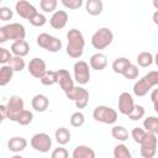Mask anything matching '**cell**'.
I'll return each instance as SVG.
<instances>
[{
    "mask_svg": "<svg viewBox=\"0 0 158 158\" xmlns=\"http://www.w3.org/2000/svg\"><path fill=\"white\" fill-rule=\"evenodd\" d=\"M67 54L73 59H79L84 53L85 40L84 35L78 28H70L67 32Z\"/></svg>",
    "mask_w": 158,
    "mask_h": 158,
    "instance_id": "obj_1",
    "label": "cell"
},
{
    "mask_svg": "<svg viewBox=\"0 0 158 158\" xmlns=\"http://www.w3.org/2000/svg\"><path fill=\"white\" fill-rule=\"evenodd\" d=\"M114 41V33L107 27H101L94 32L91 36V46L95 49H105Z\"/></svg>",
    "mask_w": 158,
    "mask_h": 158,
    "instance_id": "obj_2",
    "label": "cell"
},
{
    "mask_svg": "<svg viewBox=\"0 0 158 158\" xmlns=\"http://www.w3.org/2000/svg\"><path fill=\"white\" fill-rule=\"evenodd\" d=\"M117 111L110 106L106 105H99L93 111V117L95 121L105 123V125H112L117 121Z\"/></svg>",
    "mask_w": 158,
    "mask_h": 158,
    "instance_id": "obj_3",
    "label": "cell"
},
{
    "mask_svg": "<svg viewBox=\"0 0 158 158\" xmlns=\"http://www.w3.org/2000/svg\"><path fill=\"white\" fill-rule=\"evenodd\" d=\"M36 42L41 48H43V49H46V51H48L51 53L59 52L62 49V46H63L62 41L58 37L52 36V35L46 33V32L40 33L37 36V38H36Z\"/></svg>",
    "mask_w": 158,
    "mask_h": 158,
    "instance_id": "obj_4",
    "label": "cell"
},
{
    "mask_svg": "<svg viewBox=\"0 0 158 158\" xmlns=\"http://www.w3.org/2000/svg\"><path fill=\"white\" fill-rule=\"evenodd\" d=\"M157 144H158V138L154 133L147 132L143 141L139 143V153L143 158H153L157 154Z\"/></svg>",
    "mask_w": 158,
    "mask_h": 158,
    "instance_id": "obj_5",
    "label": "cell"
},
{
    "mask_svg": "<svg viewBox=\"0 0 158 158\" xmlns=\"http://www.w3.org/2000/svg\"><path fill=\"white\" fill-rule=\"evenodd\" d=\"M74 80L80 85H85L90 80V65L85 60H77L73 65Z\"/></svg>",
    "mask_w": 158,
    "mask_h": 158,
    "instance_id": "obj_6",
    "label": "cell"
},
{
    "mask_svg": "<svg viewBox=\"0 0 158 158\" xmlns=\"http://www.w3.org/2000/svg\"><path fill=\"white\" fill-rule=\"evenodd\" d=\"M65 95H67V98L69 100L74 101L77 109H84V107H86V105L89 102V91L85 88L80 86V85L74 86Z\"/></svg>",
    "mask_w": 158,
    "mask_h": 158,
    "instance_id": "obj_7",
    "label": "cell"
},
{
    "mask_svg": "<svg viewBox=\"0 0 158 158\" xmlns=\"http://www.w3.org/2000/svg\"><path fill=\"white\" fill-rule=\"evenodd\" d=\"M30 144L35 151L41 153H47L52 148V138L46 132H38L31 137Z\"/></svg>",
    "mask_w": 158,
    "mask_h": 158,
    "instance_id": "obj_8",
    "label": "cell"
},
{
    "mask_svg": "<svg viewBox=\"0 0 158 158\" xmlns=\"http://www.w3.org/2000/svg\"><path fill=\"white\" fill-rule=\"evenodd\" d=\"M6 110H7V118L10 121H15L17 116L25 110V102L23 99L19 95H12L10 96L7 104H6Z\"/></svg>",
    "mask_w": 158,
    "mask_h": 158,
    "instance_id": "obj_9",
    "label": "cell"
},
{
    "mask_svg": "<svg viewBox=\"0 0 158 158\" xmlns=\"http://www.w3.org/2000/svg\"><path fill=\"white\" fill-rule=\"evenodd\" d=\"M2 28L7 36V40H11L14 42L25 40V37H26V30L22 23L12 22V23H7V25L2 26Z\"/></svg>",
    "mask_w": 158,
    "mask_h": 158,
    "instance_id": "obj_10",
    "label": "cell"
},
{
    "mask_svg": "<svg viewBox=\"0 0 158 158\" xmlns=\"http://www.w3.org/2000/svg\"><path fill=\"white\" fill-rule=\"evenodd\" d=\"M15 10L17 12V15L25 20H31L38 11L35 7V5H32L31 2H28L27 0H19L15 4Z\"/></svg>",
    "mask_w": 158,
    "mask_h": 158,
    "instance_id": "obj_11",
    "label": "cell"
},
{
    "mask_svg": "<svg viewBox=\"0 0 158 158\" xmlns=\"http://www.w3.org/2000/svg\"><path fill=\"white\" fill-rule=\"evenodd\" d=\"M27 70H28V73H30L33 78L41 79V77L47 72L46 62H44L42 58L35 57V58L30 59V62H28V64H27Z\"/></svg>",
    "mask_w": 158,
    "mask_h": 158,
    "instance_id": "obj_12",
    "label": "cell"
},
{
    "mask_svg": "<svg viewBox=\"0 0 158 158\" xmlns=\"http://www.w3.org/2000/svg\"><path fill=\"white\" fill-rule=\"evenodd\" d=\"M135 105L136 104H135L133 98L130 93L123 91L120 94V96H118V111H120V114L128 116L132 112Z\"/></svg>",
    "mask_w": 158,
    "mask_h": 158,
    "instance_id": "obj_13",
    "label": "cell"
},
{
    "mask_svg": "<svg viewBox=\"0 0 158 158\" xmlns=\"http://www.w3.org/2000/svg\"><path fill=\"white\" fill-rule=\"evenodd\" d=\"M57 77H58V83L60 89L67 94L69 93L75 85H74V79L72 78L70 73L67 69H58L57 70Z\"/></svg>",
    "mask_w": 158,
    "mask_h": 158,
    "instance_id": "obj_14",
    "label": "cell"
},
{
    "mask_svg": "<svg viewBox=\"0 0 158 158\" xmlns=\"http://www.w3.org/2000/svg\"><path fill=\"white\" fill-rule=\"evenodd\" d=\"M68 19H69V16L65 10H57L56 12L52 14V16L49 19V25L54 30H62L65 27Z\"/></svg>",
    "mask_w": 158,
    "mask_h": 158,
    "instance_id": "obj_15",
    "label": "cell"
},
{
    "mask_svg": "<svg viewBox=\"0 0 158 158\" xmlns=\"http://www.w3.org/2000/svg\"><path fill=\"white\" fill-rule=\"evenodd\" d=\"M89 65L94 70H102L107 65V57L101 52H96L90 57Z\"/></svg>",
    "mask_w": 158,
    "mask_h": 158,
    "instance_id": "obj_16",
    "label": "cell"
},
{
    "mask_svg": "<svg viewBox=\"0 0 158 158\" xmlns=\"http://www.w3.org/2000/svg\"><path fill=\"white\" fill-rule=\"evenodd\" d=\"M26 147H27V141H26V138H23L21 136L11 137L7 141V148H9V151L12 152V153H15V154L25 151Z\"/></svg>",
    "mask_w": 158,
    "mask_h": 158,
    "instance_id": "obj_17",
    "label": "cell"
},
{
    "mask_svg": "<svg viewBox=\"0 0 158 158\" xmlns=\"http://www.w3.org/2000/svg\"><path fill=\"white\" fill-rule=\"evenodd\" d=\"M10 51L14 56H17V57H26L30 52V44L26 40H20V41H16V42H12L11 43V47H10Z\"/></svg>",
    "mask_w": 158,
    "mask_h": 158,
    "instance_id": "obj_18",
    "label": "cell"
},
{
    "mask_svg": "<svg viewBox=\"0 0 158 158\" xmlns=\"http://www.w3.org/2000/svg\"><path fill=\"white\" fill-rule=\"evenodd\" d=\"M32 109L37 112H44L49 106V99L44 94H36L31 100Z\"/></svg>",
    "mask_w": 158,
    "mask_h": 158,
    "instance_id": "obj_19",
    "label": "cell"
},
{
    "mask_svg": "<svg viewBox=\"0 0 158 158\" xmlns=\"http://www.w3.org/2000/svg\"><path fill=\"white\" fill-rule=\"evenodd\" d=\"M72 157L73 158H96V154H95V151L89 146L79 144L73 149Z\"/></svg>",
    "mask_w": 158,
    "mask_h": 158,
    "instance_id": "obj_20",
    "label": "cell"
},
{
    "mask_svg": "<svg viewBox=\"0 0 158 158\" xmlns=\"http://www.w3.org/2000/svg\"><path fill=\"white\" fill-rule=\"evenodd\" d=\"M54 138H56V142L59 146H65L67 143L70 142L72 133L67 127H59L54 132Z\"/></svg>",
    "mask_w": 158,
    "mask_h": 158,
    "instance_id": "obj_21",
    "label": "cell"
},
{
    "mask_svg": "<svg viewBox=\"0 0 158 158\" xmlns=\"http://www.w3.org/2000/svg\"><path fill=\"white\" fill-rule=\"evenodd\" d=\"M85 10L91 16H98L104 10V4L101 0H88L85 2Z\"/></svg>",
    "mask_w": 158,
    "mask_h": 158,
    "instance_id": "obj_22",
    "label": "cell"
},
{
    "mask_svg": "<svg viewBox=\"0 0 158 158\" xmlns=\"http://www.w3.org/2000/svg\"><path fill=\"white\" fill-rule=\"evenodd\" d=\"M152 88L149 86V84L143 79V78H141V79H138L135 84H133V94L136 95V96H144V95H147L148 94V91L151 90Z\"/></svg>",
    "mask_w": 158,
    "mask_h": 158,
    "instance_id": "obj_23",
    "label": "cell"
},
{
    "mask_svg": "<svg viewBox=\"0 0 158 158\" xmlns=\"http://www.w3.org/2000/svg\"><path fill=\"white\" fill-rule=\"evenodd\" d=\"M14 70L11 69V67L9 64H5V65H1L0 67V86H5L7 85L12 77H14Z\"/></svg>",
    "mask_w": 158,
    "mask_h": 158,
    "instance_id": "obj_24",
    "label": "cell"
},
{
    "mask_svg": "<svg viewBox=\"0 0 158 158\" xmlns=\"http://www.w3.org/2000/svg\"><path fill=\"white\" fill-rule=\"evenodd\" d=\"M137 64L141 68H148L154 63V56L151 52H141L137 56Z\"/></svg>",
    "mask_w": 158,
    "mask_h": 158,
    "instance_id": "obj_25",
    "label": "cell"
},
{
    "mask_svg": "<svg viewBox=\"0 0 158 158\" xmlns=\"http://www.w3.org/2000/svg\"><path fill=\"white\" fill-rule=\"evenodd\" d=\"M131 64V60L126 57H118L112 62V70L116 74H121L125 72V69Z\"/></svg>",
    "mask_w": 158,
    "mask_h": 158,
    "instance_id": "obj_26",
    "label": "cell"
},
{
    "mask_svg": "<svg viewBox=\"0 0 158 158\" xmlns=\"http://www.w3.org/2000/svg\"><path fill=\"white\" fill-rule=\"evenodd\" d=\"M143 128L147 132L158 135V117L157 116H148L143 120Z\"/></svg>",
    "mask_w": 158,
    "mask_h": 158,
    "instance_id": "obj_27",
    "label": "cell"
},
{
    "mask_svg": "<svg viewBox=\"0 0 158 158\" xmlns=\"http://www.w3.org/2000/svg\"><path fill=\"white\" fill-rule=\"evenodd\" d=\"M111 136L120 142H125L128 139V131L123 126H114L111 128Z\"/></svg>",
    "mask_w": 158,
    "mask_h": 158,
    "instance_id": "obj_28",
    "label": "cell"
},
{
    "mask_svg": "<svg viewBox=\"0 0 158 158\" xmlns=\"http://www.w3.org/2000/svg\"><path fill=\"white\" fill-rule=\"evenodd\" d=\"M114 158H132L131 151L123 143H118L114 147Z\"/></svg>",
    "mask_w": 158,
    "mask_h": 158,
    "instance_id": "obj_29",
    "label": "cell"
},
{
    "mask_svg": "<svg viewBox=\"0 0 158 158\" xmlns=\"http://www.w3.org/2000/svg\"><path fill=\"white\" fill-rule=\"evenodd\" d=\"M41 83L46 86H51L58 83V77H57V70H47L42 77H41Z\"/></svg>",
    "mask_w": 158,
    "mask_h": 158,
    "instance_id": "obj_30",
    "label": "cell"
},
{
    "mask_svg": "<svg viewBox=\"0 0 158 158\" xmlns=\"http://www.w3.org/2000/svg\"><path fill=\"white\" fill-rule=\"evenodd\" d=\"M32 120H33V114H32V111L25 109V110L17 116L16 122H17L19 125H21V126H27V125H30V123L32 122Z\"/></svg>",
    "mask_w": 158,
    "mask_h": 158,
    "instance_id": "obj_31",
    "label": "cell"
},
{
    "mask_svg": "<svg viewBox=\"0 0 158 158\" xmlns=\"http://www.w3.org/2000/svg\"><path fill=\"white\" fill-rule=\"evenodd\" d=\"M9 65L11 67V69L14 72H21L25 69L26 67V63H25V59L22 57H17V56H14L10 62H9Z\"/></svg>",
    "mask_w": 158,
    "mask_h": 158,
    "instance_id": "obj_32",
    "label": "cell"
},
{
    "mask_svg": "<svg viewBox=\"0 0 158 158\" xmlns=\"http://www.w3.org/2000/svg\"><path fill=\"white\" fill-rule=\"evenodd\" d=\"M57 5H58L57 0H41L40 1V7L43 12H56Z\"/></svg>",
    "mask_w": 158,
    "mask_h": 158,
    "instance_id": "obj_33",
    "label": "cell"
},
{
    "mask_svg": "<svg viewBox=\"0 0 158 158\" xmlns=\"http://www.w3.org/2000/svg\"><path fill=\"white\" fill-rule=\"evenodd\" d=\"M138 74H139L138 65H136V64H133V63H131V64L125 69V72L122 73V75H123L126 79H128V80L136 79V78L138 77Z\"/></svg>",
    "mask_w": 158,
    "mask_h": 158,
    "instance_id": "obj_34",
    "label": "cell"
},
{
    "mask_svg": "<svg viewBox=\"0 0 158 158\" xmlns=\"http://www.w3.org/2000/svg\"><path fill=\"white\" fill-rule=\"evenodd\" d=\"M84 122H85V116H84V114L81 111H75V112L72 114V116H70V125L73 127H77V128L81 127L84 125Z\"/></svg>",
    "mask_w": 158,
    "mask_h": 158,
    "instance_id": "obj_35",
    "label": "cell"
},
{
    "mask_svg": "<svg viewBox=\"0 0 158 158\" xmlns=\"http://www.w3.org/2000/svg\"><path fill=\"white\" fill-rule=\"evenodd\" d=\"M144 114H146V110L142 105H135L132 112L128 115V118L132 121H138L144 116Z\"/></svg>",
    "mask_w": 158,
    "mask_h": 158,
    "instance_id": "obj_36",
    "label": "cell"
},
{
    "mask_svg": "<svg viewBox=\"0 0 158 158\" xmlns=\"http://www.w3.org/2000/svg\"><path fill=\"white\" fill-rule=\"evenodd\" d=\"M146 133H147V131H146L144 128H141V127H133L132 131H131V137L133 138V141H135L136 143L139 144V143L143 141Z\"/></svg>",
    "mask_w": 158,
    "mask_h": 158,
    "instance_id": "obj_37",
    "label": "cell"
},
{
    "mask_svg": "<svg viewBox=\"0 0 158 158\" xmlns=\"http://www.w3.org/2000/svg\"><path fill=\"white\" fill-rule=\"evenodd\" d=\"M32 26H35V27H42V26H44L46 25V22H47V19H46V16L43 15V14H41V12H37L30 21H28Z\"/></svg>",
    "mask_w": 158,
    "mask_h": 158,
    "instance_id": "obj_38",
    "label": "cell"
},
{
    "mask_svg": "<svg viewBox=\"0 0 158 158\" xmlns=\"http://www.w3.org/2000/svg\"><path fill=\"white\" fill-rule=\"evenodd\" d=\"M143 79L149 84L151 88L157 86L158 85V70H151V72H148L143 77Z\"/></svg>",
    "mask_w": 158,
    "mask_h": 158,
    "instance_id": "obj_39",
    "label": "cell"
},
{
    "mask_svg": "<svg viewBox=\"0 0 158 158\" xmlns=\"http://www.w3.org/2000/svg\"><path fill=\"white\" fill-rule=\"evenodd\" d=\"M14 57V54L11 53V51H9L7 48L5 47H0V63L2 65L5 64H9L10 59Z\"/></svg>",
    "mask_w": 158,
    "mask_h": 158,
    "instance_id": "obj_40",
    "label": "cell"
},
{
    "mask_svg": "<svg viewBox=\"0 0 158 158\" xmlns=\"http://www.w3.org/2000/svg\"><path fill=\"white\" fill-rule=\"evenodd\" d=\"M51 158H69V152L63 146H59L58 148H54L52 151Z\"/></svg>",
    "mask_w": 158,
    "mask_h": 158,
    "instance_id": "obj_41",
    "label": "cell"
},
{
    "mask_svg": "<svg viewBox=\"0 0 158 158\" xmlns=\"http://www.w3.org/2000/svg\"><path fill=\"white\" fill-rule=\"evenodd\" d=\"M62 5L70 10H77L83 6V0H62Z\"/></svg>",
    "mask_w": 158,
    "mask_h": 158,
    "instance_id": "obj_42",
    "label": "cell"
},
{
    "mask_svg": "<svg viewBox=\"0 0 158 158\" xmlns=\"http://www.w3.org/2000/svg\"><path fill=\"white\" fill-rule=\"evenodd\" d=\"M12 16H14V12L10 7H7V6L0 7V20L1 21H9L12 19Z\"/></svg>",
    "mask_w": 158,
    "mask_h": 158,
    "instance_id": "obj_43",
    "label": "cell"
},
{
    "mask_svg": "<svg viewBox=\"0 0 158 158\" xmlns=\"http://www.w3.org/2000/svg\"><path fill=\"white\" fill-rule=\"evenodd\" d=\"M0 112H1V121L7 118V110H6V105H0Z\"/></svg>",
    "mask_w": 158,
    "mask_h": 158,
    "instance_id": "obj_44",
    "label": "cell"
},
{
    "mask_svg": "<svg viewBox=\"0 0 158 158\" xmlns=\"http://www.w3.org/2000/svg\"><path fill=\"white\" fill-rule=\"evenodd\" d=\"M151 100H152L153 104L154 102H158V88L157 89H153L151 91Z\"/></svg>",
    "mask_w": 158,
    "mask_h": 158,
    "instance_id": "obj_45",
    "label": "cell"
},
{
    "mask_svg": "<svg viewBox=\"0 0 158 158\" xmlns=\"http://www.w3.org/2000/svg\"><path fill=\"white\" fill-rule=\"evenodd\" d=\"M6 41H7V36H6V33H5V31L1 26L0 27V43H5Z\"/></svg>",
    "mask_w": 158,
    "mask_h": 158,
    "instance_id": "obj_46",
    "label": "cell"
},
{
    "mask_svg": "<svg viewBox=\"0 0 158 158\" xmlns=\"http://www.w3.org/2000/svg\"><path fill=\"white\" fill-rule=\"evenodd\" d=\"M152 20H153L154 25L158 26V10H156V11L153 12V15H152Z\"/></svg>",
    "mask_w": 158,
    "mask_h": 158,
    "instance_id": "obj_47",
    "label": "cell"
},
{
    "mask_svg": "<svg viewBox=\"0 0 158 158\" xmlns=\"http://www.w3.org/2000/svg\"><path fill=\"white\" fill-rule=\"evenodd\" d=\"M152 4H153V6H154V9H156V10H158V0H153V2H152Z\"/></svg>",
    "mask_w": 158,
    "mask_h": 158,
    "instance_id": "obj_48",
    "label": "cell"
},
{
    "mask_svg": "<svg viewBox=\"0 0 158 158\" xmlns=\"http://www.w3.org/2000/svg\"><path fill=\"white\" fill-rule=\"evenodd\" d=\"M154 63H156V65L158 67V52H157L156 56H154Z\"/></svg>",
    "mask_w": 158,
    "mask_h": 158,
    "instance_id": "obj_49",
    "label": "cell"
},
{
    "mask_svg": "<svg viewBox=\"0 0 158 158\" xmlns=\"http://www.w3.org/2000/svg\"><path fill=\"white\" fill-rule=\"evenodd\" d=\"M153 107H154V111L158 114V102H154L153 104Z\"/></svg>",
    "mask_w": 158,
    "mask_h": 158,
    "instance_id": "obj_50",
    "label": "cell"
},
{
    "mask_svg": "<svg viewBox=\"0 0 158 158\" xmlns=\"http://www.w3.org/2000/svg\"><path fill=\"white\" fill-rule=\"evenodd\" d=\"M11 158H23V157H22V156H20V154H14Z\"/></svg>",
    "mask_w": 158,
    "mask_h": 158,
    "instance_id": "obj_51",
    "label": "cell"
}]
</instances>
